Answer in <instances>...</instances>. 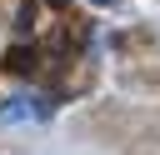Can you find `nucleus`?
Instances as JSON below:
<instances>
[{
	"label": "nucleus",
	"instance_id": "2",
	"mask_svg": "<svg viewBox=\"0 0 160 155\" xmlns=\"http://www.w3.org/2000/svg\"><path fill=\"white\" fill-rule=\"evenodd\" d=\"M50 5H55V10H60V5H70V0H50Z\"/></svg>",
	"mask_w": 160,
	"mask_h": 155
},
{
	"label": "nucleus",
	"instance_id": "3",
	"mask_svg": "<svg viewBox=\"0 0 160 155\" xmlns=\"http://www.w3.org/2000/svg\"><path fill=\"white\" fill-rule=\"evenodd\" d=\"M90 5H115V0H90Z\"/></svg>",
	"mask_w": 160,
	"mask_h": 155
},
{
	"label": "nucleus",
	"instance_id": "1",
	"mask_svg": "<svg viewBox=\"0 0 160 155\" xmlns=\"http://www.w3.org/2000/svg\"><path fill=\"white\" fill-rule=\"evenodd\" d=\"M0 65H5V75H30V70L40 65V50H35V45H10V50L0 55Z\"/></svg>",
	"mask_w": 160,
	"mask_h": 155
}]
</instances>
